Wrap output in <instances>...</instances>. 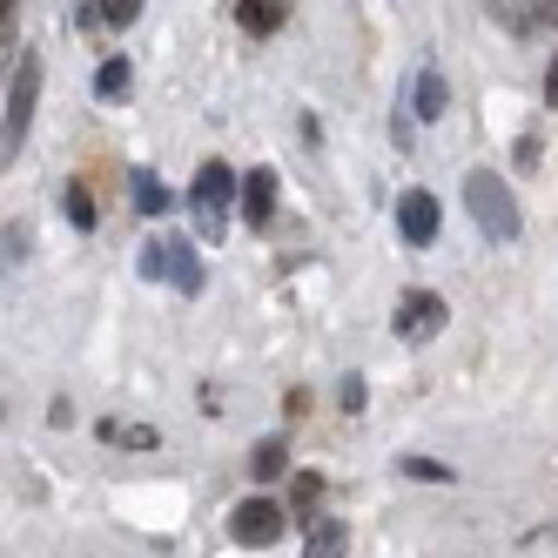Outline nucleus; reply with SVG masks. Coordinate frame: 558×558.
Listing matches in <instances>:
<instances>
[{
  "instance_id": "nucleus-1",
  "label": "nucleus",
  "mask_w": 558,
  "mask_h": 558,
  "mask_svg": "<svg viewBox=\"0 0 558 558\" xmlns=\"http://www.w3.org/2000/svg\"><path fill=\"white\" fill-rule=\"evenodd\" d=\"M464 209H471V222L485 229L492 243H511V235H518V195L492 169H471L464 175Z\"/></svg>"
},
{
  "instance_id": "nucleus-2",
  "label": "nucleus",
  "mask_w": 558,
  "mask_h": 558,
  "mask_svg": "<svg viewBox=\"0 0 558 558\" xmlns=\"http://www.w3.org/2000/svg\"><path fill=\"white\" fill-rule=\"evenodd\" d=\"M229 203H235V169L229 162H203L189 189V209H195V229H203V243H222L229 235Z\"/></svg>"
},
{
  "instance_id": "nucleus-3",
  "label": "nucleus",
  "mask_w": 558,
  "mask_h": 558,
  "mask_svg": "<svg viewBox=\"0 0 558 558\" xmlns=\"http://www.w3.org/2000/svg\"><path fill=\"white\" fill-rule=\"evenodd\" d=\"M34 108H41V54H21V74L8 88V122H0V162H14L27 129H34Z\"/></svg>"
},
{
  "instance_id": "nucleus-4",
  "label": "nucleus",
  "mask_w": 558,
  "mask_h": 558,
  "mask_svg": "<svg viewBox=\"0 0 558 558\" xmlns=\"http://www.w3.org/2000/svg\"><path fill=\"white\" fill-rule=\"evenodd\" d=\"M290 532V511H283V498H269V492H256V498H243L229 511V538L235 545H276Z\"/></svg>"
},
{
  "instance_id": "nucleus-5",
  "label": "nucleus",
  "mask_w": 558,
  "mask_h": 558,
  "mask_svg": "<svg viewBox=\"0 0 558 558\" xmlns=\"http://www.w3.org/2000/svg\"><path fill=\"white\" fill-rule=\"evenodd\" d=\"M437 222H445V203H437L430 189H404V195H397V235H404L411 250L437 243Z\"/></svg>"
},
{
  "instance_id": "nucleus-6",
  "label": "nucleus",
  "mask_w": 558,
  "mask_h": 558,
  "mask_svg": "<svg viewBox=\"0 0 558 558\" xmlns=\"http://www.w3.org/2000/svg\"><path fill=\"white\" fill-rule=\"evenodd\" d=\"M445 296H430V290H411L404 303H397V330H404L411 343H424V337H437V330H445Z\"/></svg>"
},
{
  "instance_id": "nucleus-7",
  "label": "nucleus",
  "mask_w": 558,
  "mask_h": 558,
  "mask_svg": "<svg viewBox=\"0 0 558 558\" xmlns=\"http://www.w3.org/2000/svg\"><path fill=\"white\" fill-rule=\"evenodd\" d=\"M283 21H290V0H235V27L256 34V41H269Z\"/></svg>"
},
{
  "instance_id": "nucleus-8",
  "label": "nucleus",
  "mask_w": 558,
  "mask_h": 558,
  "mask_svg": "<svg viewBox=\"0 0 558 558\" xmlns=\"http://www.w3.org/2000/svg\"><path fill=\"white\" fill-rule=\"evenodd\" d=\"M203 256H195V243H182V235H169V283L182 290V296H203Z\"/></svg>"
},
{
  "instance_id": "nucleus-9",
  "label": "nucleus",
  "mask_w": 558,
  "mask_h": 558,
  "mask_svg": "<svg viewBox=\"0 0 558 558\" xmlns=\"http://www.w3.org/2000/svg\"><path fill=\"white\" fill-rule=\"evenodd\" d=\"M269 216H276V175H269V169H250V175H243V222L263 229Z\"/></svg>"
},
{
  "instance_id": "nucleus-10",
  "label": "nucleus",
  "mask_w": 558,
  "mask_h": 558,
  "mask_svg": "<svg viewBox=\"0 0 558 558\" xmlns=\"http://www.w3.org/2000/svg\"><path fill=\"white\" fill-rule=\"evenodd\" d=\"M417 122H445V108H451V88H445V74L437 68H417Z\"/></svg>"
},
{
  "instance_id": "nucleus-11",
  "label": "nucleus",
  "mask_w": 558,
  "mask_h": 558,
  "mask_svg": "<svg viewBox=\"0 0 558 558\" xmlns=\"http://www.w3.org/2000/svg\"><path fill=\"white\" fill-rule=\"evenodd\" d=\"M129 88H135V68H129V54H108V61L95 68V95H101V101H122Z\"/></svg>"
},
{
  "instance_id": "nucleus-12",
  "label": "nucleus",
  "mask_w": 558,
  "mask_h": 558,
  "mask_svg": "<svg viewBox=\"0 0 558 558\" xmlns=\"http://www.w3.org/2000/svg\"><path fill=\"white\" fill-rule=\"evenodd\" d=\"M27 250H34V229H27V222H8V229H0V283L14 276V263H27Z\"/></svg>"
},
{
  "instance_id": "nucleus-13",
  "label": "nucleus",
  "mask_w": 558,
  "mask_h": 558,
  "mask_svg": "<svg viewBox=\"0 0 558 558\" xmlns=\"http://www.w3.org/2000/svg\"><path fill=\"white\" fill-rule=\"evenodd\" d=\"M250 471H256V485H269V477H283V471H290V437H269V445H256Z\"/></svg>"
},
{
  "instance_id": "nucleus-14",
  "label": "nucleus",
  "mask_w": 558,
  "mask_h": 558,
  "mask_svg": "<svg viewBox=\"0 0 558 558\" xmlns=\"http://www.w3.org/2000/svg\"><path fill=\"white\" fill-rule=\"evenodd\" d=\"M129 189H135V209L142 216H169V189L155 182L148 169H129Z\"/></svg>"
},
{
  "instance_id": "nucleus-15",
  "label": "nucleus",
  "mask_w": 558,
  "mask_h": 558,
  "mask_svg": "<svg viewBox=\"0 0 558 558\" xmlns=\"http://www.w3.org/2000/svg\"><path fill=\"white\" fill-rule=\"evenodd\" d=\"M61 209H68V222H74V229H82V235L95 229V195H88L82 182H68V195H61Z\"/></svg>"
},
{
  "instance_id": "nucleus-16",
  "label": "nucleus",
  "mask_w": 558,
  "mask_h": 558,
  "mask_svg": "<svg viewBox=\"0 0 558 558\" xmlns=\"http://www.w3.org/2000/svg\"><path fill=\"white\" fill-rule=\"evenodd\" d=\"M316 498H324V477H316V471H296V477H290V505H296V511H316Z\"/></svg>"
},
{
  "instance_id": "nucleus-17",
  "label": "nucleus",
  "mask_w": 558,
  "mask_h": 558,
  "mask_svg": "<svg viewBox=\"0 0 558 558\" xmlns=\"http://www.w3.org/2000/svg\"><path fill=\"white\" fill-rule=\"evenodd\" d=\"M350 545V532L337 525V518H316V525H310V551H343Z\"/></svg>"
},
{
  "instance_id": "nucleus-18",
  "label": "nucleus",
  "mask_w": 558,
  "mask_h": 558,
  "mask_svg": "<svg viewBox=\"0 0 558 558\" xmlns=\"http://www.w3.org/2000/svg\"><path fill=\"white\" fill-rule=\"evenodd\" d=\"M135 269L148 276V283H169V243H148V250L135 256Z\"/></svg>"
},
{
  "instance_id": "nucleus-19",
  "label": "nucleus",
  "mask_w": 558,
  "mask_h": 558,
  "mask_svg": "<svg viewBox=\"0 0 558 558\" xmlns=\"http://www.w3.org/2000/svg\"><path fill=\"white\" fill-rule=\"evenodd\" d=\"M404 477H417V485H451V464H437V458H404Z\"/></svg>"
},
{
  "instance_id": "nucleus-20",
  "label": "nucleus",
  "mask_w": 558,
  "mask_h": 558,
  "mask_svg": "<svg viewBox=\"0 0 558 558\" xmlns=\"http://www.w3.org/2000/svg\"><path fill=\"white\" fill-rule=\"evenodd\" d=\"M101 21L108 27H135L142 21V0H101Z\"/></svg>"
},
{
  "instance_id": "nucleus-21",
  "label": "nucleus",
  "mask_w": 558,
  "mask_h": 558,
  "mask_svg": "<svg viewBox=\"0 0 558 558\" xmlns=\"http://www.w3.org/2000/svg\"><path fill=\"white\" fill-rule=\"evenodd\" d=\"M114 445H129V451H155V445H162V430H155V424H129L122 437H114Z\"/></svg>"
},
{
  "instance_id": "nucleus-22",
  "label": "nucleus",
  "mask_w": 558,
  "mask_h": 558,
  "mask_svg": "<svg viewBox=\"0 0 558 558\" xmlns=\"http://www.w3.org/2000/svg\"><path fill=\"white\" fill-rule=\"evenodd\" d=\"M337 404H343L350 417H356V411H364V377H343V384H337Z\"/></svg>"
},
{
  "instance_id": "nucleus-23",
  "label": "nucleus",
  "mask_w": 558,
  "mask_h": 558,
  "mask_svg": "<svg viewBox=\"0 0 558 558\" xmlns=\"http://www.w3.org/2000/svg\"><path fill=\"white\" fill-rule=\"evenodd\" d=\"M545 101H551V108H558V61H551V68H545Z\"/></svg>"
}]
</instances>
